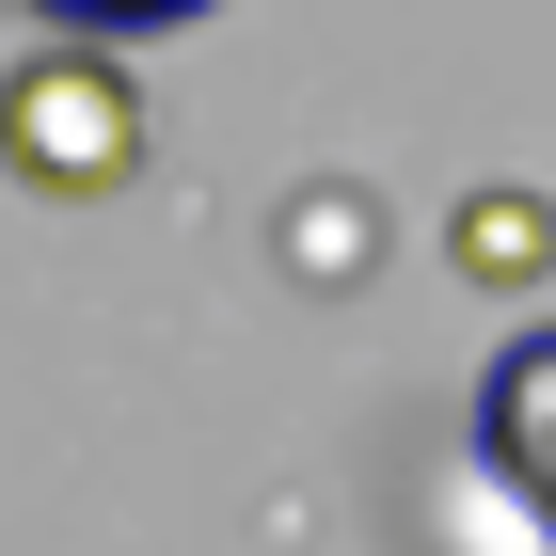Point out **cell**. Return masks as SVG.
<instances>
[{"mask_svg": "<svg viewBox=\"0 0 556 556\" xmlns=\"http://www.w3.org/2000/svg\"><path fill=\"white\" fill-rule=\"evenodd\" d=\"M143 80L112 64V33H64L33 48L16 80H0V175L16 191H64V207H96V191H128L143 175Z\"/></svg>", "mask_w": 556, "mask_h": 556, "instance_id": "6da1fadb", "label": "cell"}, {"mask_svg": "<svg viewBox=\"0 0 556 556\" xmlns=\"http://www.w3.org/2000/svg\"><path fill=\"white\" fill-rule=\"evenodd\" d=\"M477 445H493V477L556 525V334H525L509 366L477 382Z\"/></svg>", "mask_w": 556, "mask_h": 556, "instance_id": "7a4b0ae2", "label": "cell"}, {"mask_svg": "<svg viewBox=\"0 0 556 556\" xmlns=\"http://www.w3.org/2000/svg\"><path fill=\"white\" fill-rule=\"evenodd\" d=\"M445 255H462L477 287H541L556 270V207L541 191H462V207H445Z\"/></svg>", "mask_w": 556, "mask_h": 556, "instance_id": "3957f363", "label": "cell"}, {"mask_svg": "<svg viewBox=\"0 0 556 556\" xmlns=\"http://www.w3.org/2000/svg\"><path fill=\"white\" fill-rule=\"evenodd\" d=\"M48 16H64V33H191L207 0H48Z\"/></svg>", "mask_w": 556, "mask_h": 556, "instance_id": "277c9868", "label": "cell"}]
</instances>
